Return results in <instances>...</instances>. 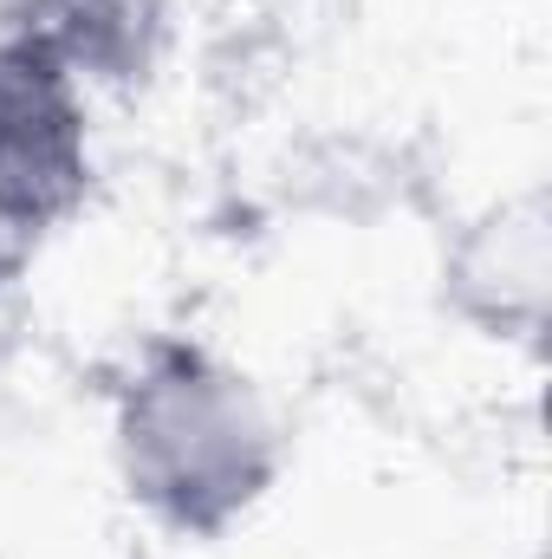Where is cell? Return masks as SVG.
Segmentation results:
<instances>
[{
  "label": "cell",
  "instance_id": "6da1fadb",
  "mask_svg": "<svg viewBox=\"0 0 552 559\" xmlns=\"http://www.w3.org/2000/svg\"><path fill=\"white\" fill-rule=\"evenodd\" d=\"M279 423L261 384L189 338L143 345L111 391L118 481L163 534L221 540L279 481Z\"/></svg>",
  "mask_w": 552,
  "mask_h": 559
},
{
  "label": "cell",
  "instance_id": "7a4b0ae2",
  "mask_svg": "<svg viewBox=\"0 0 552 559\" xmlns=\"http://www.w3.org/2000/svg\"><path fill=\"white\" fill-rule=\"evenodd\" d=\"M92 195V124L85 92L0 39V215L26 235H52Z\"/></svg>",
  "mask_w": 552,
  "mask_h": 559
},
{
  "label": "cell",
  "instance_id": "3957f363",
  "mask_svg": "<svg viewBox=\"0 0 552 559\" xmlns=\"http://www.w3.org/2000/svg\"><path fill=\"white\" fill-rule=\"evenodd\" d=\"M552 299V209L540 189L488 202L442 254V306L481 338L533 345Z\"/></svg>",
  "mask_w": 552,
  "mask_h": 559
},
{
  "label": "cell",
  "instance_id": "277c9868",
  "mask_svg": "<svg viewBox=\"0 0 552 559\" xmlns=\"http://www.w3.org/2000/svg\"><path fill=\"white\" fill-rule=\"evenodd\" d=\"M0 39L59 66L79 92H131L169 46V0H0Z\"/></svg>",
  "mask_w": 552,
  "mask_h": 559
},
{
  "label": "cell",
  "instance_id": "5b68a950",
  "mask_svg": "<svg viewBox=\"0 0 552 559\" xmlns=\"http://www.w3.org/2000/svg\"><path fill=\"white\" fill-rule=\"evenodd\" d=\"M33 254H39V235H26L20 222H7V215H0V293L33 267Z\"/></svg>",
  "mask_w": 552,
  "mask_h": 559
}]
</instances>
